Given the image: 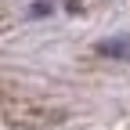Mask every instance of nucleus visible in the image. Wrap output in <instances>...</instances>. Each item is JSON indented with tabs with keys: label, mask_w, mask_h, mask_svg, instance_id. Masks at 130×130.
Returning <instances> with one entry per match:
<instances>
[{
	"label": "nucleus",
	"mask_w": 130,
	"mask_h": 130,
	"mask_svg": "<svg viewBox=\"0 0 130 130\" xmlns=\"http://www.w3.org/2000/svg\"><path fill=\"white\" fill-rule=\"evenodd\" d=\"M29 14H51V0H40V4H32Z\"/></svg>",
	"instance_id": "obj_1"
}]
</instances>
